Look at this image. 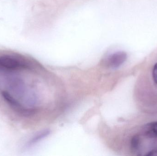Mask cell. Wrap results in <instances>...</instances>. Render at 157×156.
<instances>
[{
	"instance_id": "cell-1",
	"label": "cell",
	"mask_w": 157,
	"mask_h": 156,
	"mask_svg": "<svg viewBox=\"0 0 157 156\" xmlns=\"http://www.w3.org/2000/svg\"><path fill=\"white\" fill-rule=\"evenodd\" d=\"M31 69L30 63L25 60L12 56H0V70L17 72Z\"/></svg>"
},
{
	"instance_id": "cell-2",
	"label": "cell",
	"mask_w": 157,
	"mask_h": 156,
	"mask_svg": "<svg viewBox=\"0 0 157 156\" xmlns=\"http://www.w3.org/2000/svg\"><path fill=\"white\" fill-rule=\"evenodd\" d=\"M127 54L124 51H118L109 56L107 65L111 68L116 69L123 65L127 59Z\"/></svg>"
},
{
	"instance_id": "cell-3",
	"label": "cell",
	"mask_w": 157,
	"mask_h": 156,
	"mask_svg": "<svg viewBox=\"0 0 157 156\" xmlns=\"http://www.w3.org/2000/svg\"><path fill=\"white\" fill-rule=\"evenodd\" d=\"M144 132L147 136L151 138L157 137V122L147 125L144 128Z\"/></svg>"
},
{
	"instance_id": "cell-4",
	"label": "cell",
	"mask_w": 157,
	"mask_h": 156,
	"mask_svg": "<svg viewBox=\"0 0 157 156\" xmlns=\"http://www.w3.org/2000/svg\"><path fill=\"white\" fill-rule=\"evenodd\" d=\"M51 133V131L49 129L44 130V131H41L39 133L36 135L29 142V146H31L32 145L36 144V143L40 141L42 139H44L45 137L49 135Z\"/></svg>"
},
{
	"instance_id": "cell-5",
	"label": "cell",
	"mask_w": 157,
	"mask_h": 156,
	"mask_svg": "<svg viewBox=\"0 0 157 156\" xmlns=\"http://www.w3.org/2000/svg\"><path fill=\"white\" fill-rule=\"evenodd\" d=\"M140 138L138 136L135 135L133 136L131 142V148L134 151L138 150L140 145Z\"/></svg>"
},
{
	"instance_id": "cell-6",
	"label": "cell",
	"mask_w": 157,
	"mask_h": 156,
	"mask_svg": "<svg viewBox=\"0 0 157 156\" xmlns=\"http://www.w3.org/2000/svg\"><path fill=\"white\" fill-rule=\"evenodd\" d=\"M153 76L155 82L157 83V63H156L153 69Z\"/></svg>"
},
{
	"instance_id": "cell-7",
	"label": "cell",
	"mask_w": 157,
	"mask_h": 156,
	"mask_svg": "<svg viewBox=\"0 0 157 156\" xmlns=\"http://www.w3.org/2000/svg\"><path fill=\"white\" fill-rule=\"evenodd\" d=\"M147 156H157V151L156 150H153L151 152L148 153L147 154Z\"/></svg>"
}]
</instances>
